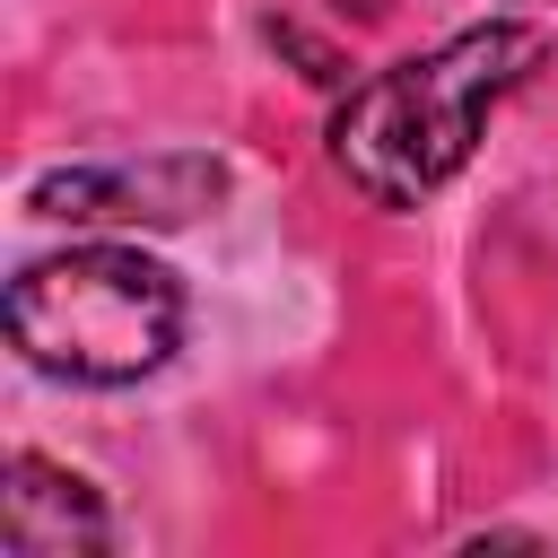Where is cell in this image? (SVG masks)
Returning a JSON list of instances; mask_svg holds the SVG:
<instances>
[{
  "mask_svg": "<svg viewBox=\"0 0 558 558\" xmlns=\"http://www.w3.org/2000/svg\"><path fill=\"white\" fill-rule=\"evenodd\" d=\"M183 331V296L148 253H52L9 288V340L26 366L70 375V384H140L166 366Z\"/></svg>",
  "mask_w": 558,
  "mask_h": 558,
  "instance_id": "7a4b0ae2",
  "label": "cell"
},
{
  "mask_svg": "<svg viewBox=\"0 0 558 558\" xmlns=\"http://www.w3.org/2000/svg\"><path fill=\"white\" fill-rule=\"evenodd\" d=\"M0 541H9V558H70V549L105 541V514H96L87 480L17 453L9 462V497H0Z\"/></svg>",
  "mask_w": 558,
  "mask_h": 558,
  "instance_id": "3957f363",
  "label": "cell"
},
{
  "mask_svg": "<svg viewBox=\"0 0 558 558\" xmlns=\"http://www.w3.org/2000/svg\"><path fill=\"white\" fill-rule=\"evenodd\" d=\"M541 26H471L436 44L427 61L375 70L340 113H331V157L375 209H418L480 140V113L541 70Z\"/></svg>",
  "mask_w": 558,
  "mask_h": 558,
  "instance_id": "6da1fadb",
  "label": "cell"
}]
</instances>
